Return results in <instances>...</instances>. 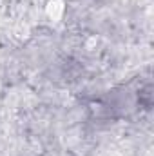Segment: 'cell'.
Instances as JSON below:
<instances>
[{"label": "cell", "mask_w": 154, "mask_h": 156, "mask_svg": "<svg viewBox=\"0 0 154 156\" xmlns=\"http://www.w3.org/2000/svg\"><path fill=\"white\" fill-rule=\"evenodd\" d=\"M45 11H47V15L51 16V18H60L62 16V13H64V2L62 0H49L47 2V5H45Z\"/></svg>", "instance_id": "6da1fadb"}]
</instances>
